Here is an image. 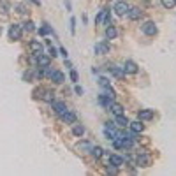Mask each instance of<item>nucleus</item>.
<instances>
[{"label":"nucleus","mask_w":176,"mask_h":176,"mask_svg":"<svg viewBox=\"0 0 176 176\" xmlns=\"http://www.w3.org/2000/svg\"><path fill=\"white\" fill-rule=\"evenodd\" d=\"M21 34H23V26L18 25V23H13L9 26V39L11 41H19L21 39Z\"/></svg>","instance_id":"1"},{"label":"nucleus","mask_w":176,"mask_h":176,"mask_svg":"<svg viewBox=\"0 0 176 176\" xmlns=\"http://www.w3.org/2000/svg\"><path fill=\"white\" fill-rule=\"evenodd\" d=\"M51 107H53V113L57 114V116H62V114L67 111L65 102H62V101H53L51 102Z\"/></svg>","instance_id":"2"},{"label":"nucleus","mask_w":176,"mask_h":176,"mask_svg":"<svg viewBox=\"0 0 176 176\" xmlns=\"http://www.w3.org/2000/svg\"><path fill=\"white\" fill-rule=\"evenodd\" d=\"M95 23L97 25H102V23H106V25L109 26L111 21H109V11L107 9H104V11H99V14H97L95 18Z\"/></svg>","instance_id":"3"},{"label":"nucleus","mask_w":176,"mask_h":176,"mask_svg":"<svg viewBox=\"0 0 176 176\" xmlns=\"http://www.w3.org/2000/svg\"><path fill=\"white\" fill-rule=\"evenodd\" d=\"M49 63H51V57L44 55V53L37 55V65H39L41 69H46V67H49Z\"/></svg>","instance_id":"4"},{"label":"nucleus","mask_w":176,"mask_h":176,"mask_svg":"<svg viewBox=\"0 0 176 176\" xmlns=\"http://www.w3.org/2000/svg\"><path fill=\"white\" fill-rule=\"evenodd\" d=\"M127 11H129L127 2H116V4H114V13L118 14V16H125Z\"/></svg>","instance_id":"5"},{"label":"nucleus","mask_w":176,"mask_h":176,"mask_svg":"<svg viewBox=\"0 0 176 176\" xmlns=\"http://www.w3.org/2000/svg\"><path fill=\"white\" fill-rule=\"evenodd\" d=\"M143 32H145L146 35H155L157 34V25H155L153 21H146L145 25H143Z\"/></svg>","instance_id":"6"},{"label":"nucleus","mask_w":176,"mask_h":176,"mask_svg":"<svg viewBox=\"0 0 176 176\" xmlns=\"http://www.w3.org/2000/svg\"><path fill=\"white\" fill-rule=\"evenodd\" d=\"M76 118H78L76 113H74V111H70V109H67L65 113L62 114V120H63L65 123H76Z\"/></svg>","instance_id":"7"},{"label":"nucleus","mask_w":176,"mask_h":176,"mask_svg":"<svg viewBox=\"0 0 176 176\" xmlns=\"http://www.w3.org/2000/svg\"><path fill=\"white\" fill-rule=\"evenodd\" d=\"M30 51L34 55H41V53H44V48L39 41H30Z\"/></svg>","instance_id":"8"},{"label":"nucleus","mask_w":176,"mask_h":176,"mask_svg":"<svg viewBox=\"0 0 176 176\" xmlns=\"http://www.w3.org/2000/svg\"><path fill=\"white\" fill-rule=\"evenodd\" d=\"M123 70H125L127 74H136V72H137V65H136V62L127 60V62H125V65H123Z\"/></svg>","instance_id":"9"},{"label":"nucleus","mask_w":176,"mask_h":176,"mask_svg":"<svg viewBox=\"0 0 176 176\" xmlns=\"http://www.w3.org/2000/svg\"><path fill=\"white\" fill-rule=\"evenodd\" d=\"M95 53L97 55H106V53H109V44L107 42H97L95 44Z\"/></svg>","instance_id":"10"},{"label":"nucleus","mask_w":176,"mask_h":176,"mask_svg":"<svg viewBox=\"0 0 176 176\" xmlns=\"http://www.w3.org/2000/svg\"><path fill=\"white\" fill-rule=\"evenodd\" d=\"M113 102H114V99H111L107 93H101V95H99V104H102L104 107H109Z\"/></svg>","instance_id":"11"},{"label":"nucleus","mask_w":176,"mask_h":176,"mask_svg":"<svg viewBox=\"0 0 176 176\" xmlns=\"http://www.w3.org/2000/svg\"><path fill=\"white\" fill-rule=\"evenodd\" d=\"M137 118H139L141 122H145V120H151V118H153V111H151V109H141L139 113H137Z\"/></svg>","instance_id":"12"},{"label":"nucleus","mask_w":176,"mask_h":176,"mask_svg":"<svg viewBox=\"0 0 176 176\" xmlns=\"http://www.w3.org/2000/svg\"><path fill=\"white\" fill-rule=\"evenodd\" d=\"M129 125H130V130L136 132V134H141V132L145 130V123H141V120H137V122H130Z\"/></svg>","instance_id":"13"},{"label":"nucleus","mask_w":176,"mask_h":176,"mask_svg":"<svg viewBox=\"0 0 176 176\" xmlns=\"http://www.w3.org/2000/svg\"><path fill=\"white\" fill-rule=\"evenodd\" d=\"M141 9L139 7H129V11H127V16H129V19H137V18H141Z\"/></svg>","instance_id":"14"},{"label":"nucleus","mask_w":176,"mask_h":176,"mask_svg":"<svg viewBox=\"0 0 176 176\" xmlns=\"http://www.w3.org/2000/svg\"><path fill=\"white\" fill-rule=\"evenodd\" d=\"M49 78H51L53 83H57V85H62V83H63V74H62L60 70H53Z\"/></svg>","instance_id":"15"},{"label":"nucleus","mask_w":176,"mask_h":176,"mask_svg":"<svg viewBox=\"0 0 176 176\" xmlns=\"http://www.w3.org/2000/svg\"><path fill=\"white\" fill-rule=\"evenodd\" d=\"M109 70H111V74H113L114 78H118V79H122V78H123V74H125V70L120 69V67H116V65H111V67H109Z\"/></svg>","instance_id":"16"},{"label":"nucleus","mask_w":176,"mask_h":176,"mask_svg":"<svg viewBox=\"0 0 176 176\" xmlns=\"http://www.w3.org/2000/svg\"><path fill=\"white\" fill-rule=\"evenodd\" d=\"M116 35H118V32H116V28H114L113 25H109V26H107V28H106V39H107V41L114 39Z\"/></svg>","instance_id":"17"},{"label":"nucleus","mask_w":176,"mask_h":176,"mask_svg":"<svg viewBox=\"0 0 176 176\" xmlns=\"http://www.w3.org/2000/svg\"><path fill=\"white\" fill-rule=\"evenodd\" d=\"M137 164H139L141 167H148L150 166V157L148 155H139V157H137Z\"/></svg>","instance_id":"18"},{"label":"nucleus","mask_w":176,"mask_h":176,"mask_svg":"<svg viewBox=\"0 0 176 176\" xmlns=\"http://www.w3.org/2000/svg\"><path fill=\"white\" fill-rule=\"evenodd\" d=\"M114 122L118 123L120 127H127L129 123H130V122L127 120V116H123V114H116V118H114Z\"/></svg>","instance_id":"19"},{"label":"nucleus","mask_w":176,"mask_h":176,"mask_svg":"<svg viewBox=\"0 0 176 176\" xmlns=\"http://www.w3.org/2000/svg\"><path fill=\"white\" fill-rule=\"evenodd\" d=\"M51 34H53V28L48 23H42V26L39 28V35H51Z\"/></svg>","instance_id":"20"},{"label":"nucleus","mask_w":176,"mask_h":176,"mask_svg":"<svg viewBox=\"0 0 176 176\" xmlns=\"http://www.w3.org/2000/svg\"><path fill=\"white\" fill-rule=\"evenodd\" d=\"M109 109L113 111L114 114H123V106L122 104H116V102H113V104L109 106Z\"/></svg>","instance_id":"21"},{"label":"nucleus","mask_w":176,"mask_h":176,"mask_svg":"<svg viewBox=\"0 0 176 176\" xmlns=\"http://www.w3.org/2000/svg\"><path fill=\"white\" fill-rule=\"evenodd\" d=\"M72 134H74L76 137L83 136V134H85V127H83V125H74V127H72Z\"/></svg>","instance_id":"22"},{"label":"nucleus","mask_w":176,"mask_h":176,"mask_svg":"<svg viewBox=\"0 0 176 176\" xmlns=\"http://www.w3.org/2000/svg\"><path fill=\"white\" fill-rule=\"evenodd\" d=\"M111 164L116 167H120L123 164V157H120V155H111Z\"/></svg>","instance_id":"23"},{"label":"nucleus","mask_w":176,"mask_h":176,"mask_svg":"<svg viewBox=\"0 0 176 176\" xmlns=\"http://www.w3.org/2000/svg\"><path fill=\"white\" fill-rule=\"evenodd\" d=\"M102 153H104V150H102L101 146H92V155H93L95 158H101Z\"/></svg>","instance_id":"24"},{"label":"nucleus","mask_w":176,"mask_h":176,"mask_svg":"<svg viewBox=\"0 0 176 176\" xmlns=\"http://www.w3.org/2000/svg\"><path fill=\"white\" fill-rule=\"evenodd\" d=\"M0 13H2V14L9 13V4L5 2V0H0Z\"/></svg>","instance_id":"25"},{"label":"nucleus","mask_w":176,"mask_h":176,"mask_svg":"<svg viewBox=\"0 0 176 176\" xmlns=\"http://www.w3.org/2000/svg\"><path fill=\"white\" fill-rule=\"evenodd\" d=\"M160 2H162V5L166 9H173L176 5V0H160Z\"/></svg>","instance_id":"26"},{"label":"nucleus","mask_w":176,"mask_h":176,"mask_svg":"<svg viewBox=\"0 0 176 176\" xmlns=\"http://www.w3.org/2000/svg\"><path fill=\"white\" fill-rule=\"evenodd\" d=\"M23 30H25V32H34V30H35L34 23H32V21H26V23H23Z\"/></svg>","instance_id":"27"},{"label":"nucleus","mask_w":176,"mask_h":176,"mask_svg":"<svg viewBox=\"0 0 176 176\" xmlns=\"http://www.w3.org/2000/svg\"><path fill=\"white\" fill-rule=\"evenodd\" d=\"M99 85H101V86H104V88L111 86L109 79H107V78H104V76H101V78H99Z\"/></svg>","instance_id":"28"},{"label":"nucleus","mask_w":176,"mask_h":176,"mask_svg":"<svg viewBox=\"0 0 176 176\" xmlns=\"http://www.w3.org/2000/svg\"><path fill=\"white\" fill-rule=\"evenodd\" d=\"M44 101H46V102H53V101H55L53 92H46V93H44Z\"/></svg>","instance_id":"29"},{"label":"nucleus","mask_w":176,"mask_h":176,"mask_svg":"<svg viewBox=\"0 0 176 176\" xmlns=\"http://www.w3.org/2000/svg\"><path fill=\"white\" fill-rule=\"evenodd\" d=\"M70 79H72V83H78V72L74 69H70Z\"/></svg>","instance_id":"30"},{"label":"nucleus","mask_w":176,"mask_h":176,"mask_svg":"<svg viewBox=\"0 0 176 176\" xmlns=\"http://www.w3.org/2000/svg\"><path fill=\"white\" fill-rule=\"evenodd\" d=\"M107 173H109V174H116V173H118V167L111 164V167H107Z\"/></svg>","instance_id":"31"},{"label":"nucleus","mask_w":176,"mask_h":176,"mask_svg":"<svg viewBox=\"0 0 176 176\" xmlns=\"http://www.w3.org/2000/svg\"><path fill=\"white\" fill-rule=\"evenodd\" d=\"M57 48H53V46H49V57H57Z\"/></svg>","instance_id":"32"},{"label":"nucleus","mask_w":176,"mask_h":176,"mask_svg":"<svg viewBox=\"0 0 176 176\" xmlns=\"http://www.w3.org/2000/svg\"><path fill=\"white\" fill-rule=\"evenodd\" d=\"M16 9H18V13H19V14H25L26 13V11H25V5H21V4L16 5Z\"/></svg>","instance_id":"33"},{"label":"nucleus","mask_w":176,"mask_h":176,"mask_svg":"<svg viewBox=\"0 0 176 176\" xmlns=\"http://www.w3.org/2000/svg\"><path fill=\"white\" fill-rule=\"evenodd\" d=\"M74 23H76V19H74V18H70V32H72V34H74V32H76V28H74Z\"/></svg>","instance_id":"34"},{"label":"nucleus","mask_w":176,"mask_h":176,"mask_svg":"<svg viewBox=\"0 0 176 176\" xmlns=\"http://www.w3.org/2000/svg\"><path fill=\"white\" fill-rule=\"evenodd\" d=\"M58 51H60V55H62V57H65V58H67V55H69L65 48H60V49H58Z\"/></svg>","instance_id":"35"},{"label":"nucleus","mask_w":176,"mask_h":176,"mask_svg":"<svg viewBox=\"0 0 176 176\" xmlns=\"http://www.w3.org/2000/svg\"><path fill=\"white\" fill-rule=\"evenodd\" d=\"M74 92L78 93V95H81V93H83V88L81 86H78V85H76V88H74Z\"/></svg>","instance_id":"36"},{"label":"nucleus","mask_w":176,"mask_h":176,"mask_svg":"<svg viewBox=\"0 0 176 176\" xmlns=\"http://www.w3.org/2000/svg\"><path fill=\"white\" fill-rule=\"evenodd\" d=\"M23 79H32V72H25V74H23Z\"/></svg>","instance_id":"37"},{"label":"nucleus","mask_w":176,"mask_h":176,"mask_svg":"<svg viewBox=\"0 0 176 176\" xmlns=\"http://www.w3.org/2000/svg\"><path fill=\"white\" fill-rule=\"evenodd\" d=\"M79 148H92L88 143H79Z\"/></svg>","instance_id":"38"},{"label":"nucleus","mask_w":176,"mask_h":176,"mask_svg":"<svg viewBox=\"0 0 176 176\" xmlns=\"http://www.w3.org/2000/svg\"><path fill=\"white\" fill-rule=\"evenodd\" d=\"M63 4H65V7L69 9V11H70V9H72V5H70V2H69V0H63Z\"/></svg>","instance_id":"39"},{"label":"nucleus","mask_w":176,"mask_h":176,"mask_svg":"<svg viewBox=\"0 0 176 176\" xmlns=\"http://www.w3.org/2000/svg\"><path fill=\"white\" fill-rule=\"evenodd\" d=\"M32 2H34L35 5H41V0H32Z\"/></svg>","instance_id":"40"},{"label":"nucleus","mask_w":176,"mask_h":176,"mask_svg":"<svg viewBox=\"0 0 176 176\" xmlns=\"http://www.w3.org/2000/svg\"><path fill=\"white\" fill-rule=\"evenodd\" d=\"M145 2H150V0H145Z\"/></svg>","instance_id":"41"}]
</instances>
